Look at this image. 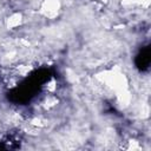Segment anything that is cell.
<instances>
[{
  "label": "cell",
  "mask_w": 151,
  "mask_h": 151,
  "mask_svg": "<svg viewBox=\"0 0 151 151\" xmlns=\"http://www.w3.org/2000/svg\"><path fill=\"white\" fill-rule=\"evenodd\" d=\"M42 13L48 17V18H53L54 15L58 14V11H59V2L57 0H46L44 2V6H42Z\"/></svg>",
  "instance_id": "6da1fadb"
}]
</instances>
